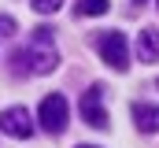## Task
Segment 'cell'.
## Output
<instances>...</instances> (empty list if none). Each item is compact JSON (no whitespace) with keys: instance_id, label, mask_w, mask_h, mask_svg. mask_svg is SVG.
Returning <instances> with one entry per match:
<instances>
[{"instance_id":"cell-8","label":"cell","mask_w":159,"mask_h":148,"mask_svg":"<svg viewBox=\"0 0 159 148\" xmlns=\"http://www.w3.org/2000/svg\"><path fill=\"white\" fill-rule=\"evenodd\" d=\"M111 0H78V15H107Z\"/></svg>"},{"instance_id":"cell-7","label":"cell","mask_w":159,"mask_h":148,"mask_svg":"<svg viewBox=\"0 0 159 148\" xmlns=\"http://www.w3.org/2000/svg\"><path fill=\"white\" fill-rule=\"evenodd\" d=\"M133 122H137L141 133H156L159 130V108H152V104H133Z\"/></svg>"},{"instance_id":"cell-6","label":"cell","mask_w":159,"mask_h":148,"mask_svg":"<svg viewBox=\"0 0 159 148\" xmlns=\"http://www.w3.org/2000/svg\"><path fill=\"white\" fill-rule=\"evenodd\" d=\"M137 59L141 63H159V30H141L137 37Z\"/></svg>"},{"instance_id":"cell-9","label":"cell","mask_w":159,"mask_h":148,"mask_svg":"<svg viewBox=\"0 0 159 148\" xmlns=\"http://www.w3.org/2000/svg\"><path fill=\"white\" fill-rule=\"evenodd\" d=\"M59 4H63V0H34L30 7H34L37 15H56V11H59Z\"/></svg>"},{"instance_id":"cell-11","label":"cell","mask_w":159,"mask_h":148,"mask_svg":"<svg viewBox=\"0 0 159 148\" xmlns=\"http://www.w3.org/2000/svg\"><path fill=\"white\" fill-rule=\"evenodd\" d=\"M78 148H96V145H78Z\"/></svg>"},{"instance_id":"cell-5","label":"cell","mask_w":159,"mask_h":148,"mask_svg":"<svg viewBox=\"0 0 159 148\" xmlns=\"http://www.w3.org/2000/svg\"><path fill=\"white\" fill-rule=\"evenodd\" d=\"M81 118L93 126V130H104L107 126V111H104V89L93 85L81 93Z\"/></svg>"},{"instance_id":"cell-12","label":"cell","mask_w":159,"mask_h":148,"mask_svg":"<svg viewBox=\"0 0 159 148\" xmlns=\"http://www.w3.org/2000/svg\"><path fill=\"white\" fill-rule=\"evenodd\" d=\"M137 4H144V0H137Z\"/></svg>"},{"instance_id":"cell-1","label":"cell","mask_w":159,"mask_h":148,"mask_svg":"<svg viewBox=\"0 0 159 148\" xmlns=\"http://www.w3.org/2000/svg\"><path fill=\"white\" fill-rule=\"evenodd\" d=\"M15 63H19L15 67L19 74H52L56 63H59V52L52 44V30L48 26H37L34 37H30V48L15 52Z\"/></svg>"},{"instance_id":"cell-2","label":"cell","mask_w":159,"mask_h":148,"mask_svg":"<svg viewBox=\"0 0 159 148\" xmlns=\"http://www.w3.org/2000/svg\"><path fill=\"white\" fill-rule=\"evenodd\" d=\"M96 48H100V56H104L107 67H115V71H126V67H129V44H126V34L104 30V34L96 37Z\"/></svg>"},{"instance_id":"cell-3","label":"cell","mask_w":159,"mask_h":148,"mask_svg":"<svg viewBox=\"0 0 159 148\" xmlns=\"http://www.w3.org/2000/svg\"><path fill=\"white\" fill-rule=\"evenodd\" d=\"M37 118H41V126H44L48 133H63V130H67V96H63V93H48V96L41 100Z\"/></svg>"},{"instance_id":"cell-10","label":"cell","mask_w":159,"mask_h":148,"mask_svg":"<svg viewBox=\"0 0 159 148\" xmlns=\"http://www.w3.org/2000/svg\"><path fill=\"white\" fill-rule=\"evenodd\" d=\"M11 34H15V19L0 15V37H11Z\"/></svg>"},{"instance_id":"cell-4","label":"cell","mask_w":159,"mask_h":148,"mask_svg":"<svg viewBox=\"0 0 159 148\" xmlns=\"http://www.w3.org/2000/svg\"><path fill=\"white\" fill-rule=\"evenodd\" d=\"M0 130L7 137L26 141V137H34V118H30L26 108H7V111H0Z\"/></svg>"}]
</instances>
